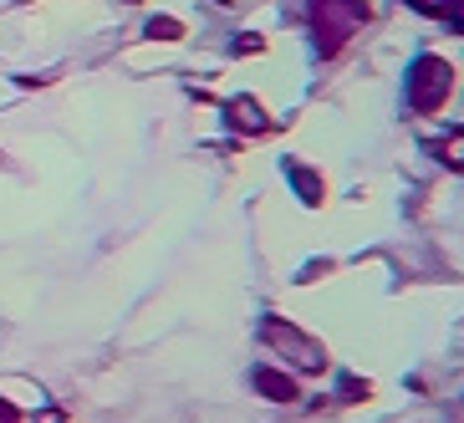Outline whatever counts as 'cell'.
<instances>
[{
	"instance_id": "6da1fadb",
	"label": "cell",
	"mask_w": 464,
	"mask_h": 423,
	"mask_svg": "<svg viewBox=\"0 0 464 423\" xmlns=\"http://www.w3.org/2000/svg\"><path fill=\"white\" fill-rule=\"evenodd\" d=\"M260 341H266V347H276V352L286 357L296 372H322V368H327V347H322V341H312L306 332H296L291 322L266 316V322H260Z\"/></svg>"
},
{
	"instance_id": "5b68a950",
	"label": "cell",
	"mask_w": 464,
	"mask_h": 423,
	"mask_svg": "<svg viewBox=\"0 0 464 423\" xmlns=\"http://www.w3.org/2000/svg\"><path fill=\"white\" fill-rule=\"evenodd\" d=\"M250 382H256L266 398H276V403H291V398H296V382L281 378V372H271V368H256V372H250Z\"/></svg>"
},
{
	"instance_id": "52a82bcc",
	"label": "cell",
	"mask_w": 464,
	"mask_h": 423,
	"mask_svg": "<svg viewBox=\"0 0 464 423\" xmlns=\"http://www.w3.org/2000/svg\"><path fill=\"white\" fill-rule=\"evenodd\" d=\"M153 36H164V42H174V36H179V26H174V21H153Z\"/></svg>"
},
{
	"instance_id": "277c9868",
	"label": "cell",
	"mask_w": 464,
	"mask_h": 423,
	"mask_svg": "<svg viewBox=\"0 0 464 423\" xmlns=\"http://www.w3.org/2000/svg\"><path fill=\"white\" fill-rule=\"evenodd\" d=\"M225 118H230V128H240V133H271V118L256 108V97H230V108H225Z\"/></svg>"
},
{
	"instance_id": "3957f363",
	"label": "cell",
	"mask_w": 464,
	"mask_h": 423,
	"mask_svg": "<svg viewBox=\"0 0 464 423\" xmlns=\"http://www.w3.org/2000/svg\"><path fill=\"white\" fill-rule=\"evenodd\" d=\"M362 15H368L362 5H337V0H332V5H316V26H327V36H316L322 56L337 52V46L347 42V36H353V26L362 21Z\"/></svg>"
},
{
	"instance_id": "8992f818",
	"label": "cell",
	"mask_w": 464,
	"mask_h": 423,
	"mask_svg": "<svg viewBox=\"0 0 464 423\" xmlns=\"http://www.w3.org/2000/svg\"><path fill=\"white\" fill-rule=\"evenodd\" d=\"M286 178H291V184H296L301 205H322V178H316L312 168H301V164H286Z\"/></svg>"
},
{
	"instance_id": "7a4b0ae2",
	"label": "cell",
	"mask_w": 464,
	"mask_h": 423,
	"mask_svg": "<svg viewBox=\"0 0 464 423\" xmlns=\"http://www.w3.org/2000/svg\"><path fill=\"white\" fill-rule=\"evenodd\" d=\"M454 87V67L444 56H419L409 72V108L413 112H434Z\"/></svg>"
},
{
	"instance_id": "ba28073f",
	"label": "cell",
	"mask_w": 464,
	"mask_h": 423,
	"mask_svg": "<svg viewBox=\"0 0 464 423\" xmlns=\"http://www.w3.org/2000/svg\"><path fill=\"white\" fill-rule=\"evenodd\" d=\"M444 159H450V168H459V128L450 133V153H444Z\"/></svg>"
}]
</instances>
